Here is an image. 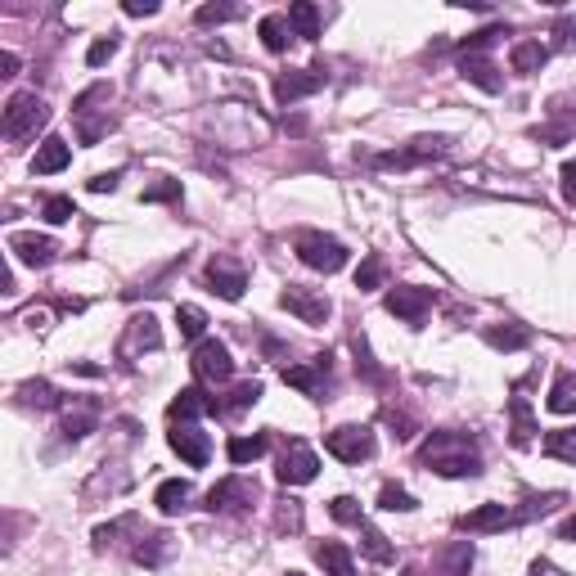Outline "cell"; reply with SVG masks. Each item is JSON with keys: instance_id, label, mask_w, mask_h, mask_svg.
Instances as JSON below:
<instances>
[{"instance_id": "obj_3", "label": "cell", "mask_w": 576, "mask_h": 576, "mask_svg": "<svg viewBox=\"0 0 576 576\" xmlns=\"http://www.w3.org/2000/svg\"><path fill=\"white\" fill-rule=\"evenodd\" d=\"M293 248H297V257H302V266L324 270V275H333V270L347 266V248H342L333 234L302 230V234H293Z\"/></svg>"}, {"instance_id": "obj_35", "label": "cell", "mask_w": 576, "mask_h": 576, "mask_svg": "<svg viewBox=\"0 0 576 576\" xmlns=\"http://www.w3.org/2000/svg\"><path fill=\"white\" fill-rule=\"evenodd\" d=\"M545 455L563 459V464H576V428H558L545 437Z\"/></svg>"}, {"instance_id": "obj_16", "label": "cell", "mask_w": 576, "mask_h": 576, "mask_svg": "<svg viewBox=\"0 0 576 576\" xmlns=\"http://www.w3.org/2000/svg\"><path fill=\"white\" fill-rule=\"evenodd\" d=\"M167 441H171V450H176L189 468H203L207 459H212V441H207V432H198L194 423H176Z\"/></svg>"}, {"instance_id": "obj_4", "label": "cell", "mask_w": 576, "mask_h": 576, "mask_svg": "<svg viewBox=\"0 0 576 576\" xmlns=\"http://www.w3.org/2000/svg\"><path fill=\"white\" fill-rule=\"evenodd\" d=\"M162 347V329H158V320H153L149 311L144 315H131L126 320V329H122V338H117V360H140L144 351H158Z\"/></svg>"}, {"instance_id": "obj_29", "label": "cell", "mask_w": 576, "mask_h": 576, "mask_svg": "<svg viewBox=\"0 0 576 576\" xmlns=\"http://www.w3.org/2000/svg\"><path fill=\"white\" fill-rule=\"evenodd\" d=\"M257 32H261V45H266L270 54H284L288 41H293V27H288L284 14H266V18H261Z\"/></svg>"}, {"instance_id": "obj_27", "label": "cell", "mask_w": 576, "mask_h": 576, "mask_svg": "<svg viewBox=\"0 0 576 576\" xmlns=\"http://www.w3.org/2000/svg\"><path fill=\"white\" fill-rule=\"evenodd\" d=\"M468 567H473V545L455 540V545H446L437 554V572L432 576H468Z\"/></svg>"}, {"instance_id": "obj_56", "label": "cell", "mask_w": 576, "mask_h": 576, "mask_svg": "<svg viewBox=\"0 0 576 576\" xmlns=\"http://www.w3.org/2000/svg\"><path fill=\"white\" fill-rule=\"evenodd\" d=\"M531 576H567V572H558L554 563H545V558H540V563H531Z\"/></svg>"}, {"instance_id": "obj_48", "label": "cell", "mask_w": 576, "mask_h": 576, "mask_svg": "<svg viewBox=\"0 0 576 576\" xmlns=\"http://www.w3.org/2000/svg\"><path fill=\"white\" fill-rule=\"evenodd\" d=\"M351 347H356V369H360V374H365L369 383H383V369H378L374 360H369V351H365V338H356V342H351Z\"/></svg>"}, {"instance_id": "obj_19", "label": "cell", "mask_w": 576, "mask_h": 576, "mask_svg": "<svg viewBox=\"0 0 576 576\" xmlns=\"http://www.w3.org/2000/svg\"><path fill=\"white\" fill-rule=\"evenodd\" d=\"M518 522V513L509 509V504H482V509L464 513L459 518V531H473V536H491V531H504Z\"/></svg>"}, {"instance_id": "obj_12", "label": "cell", "mask_w": 576, "mask_h": 576, "mask_svg": "<svg viewBox=\"0 0 576 576\" xmlns=\"http://www.w3.org/2000/svg\"><path fill=\"white\" fill-rule=\"evenodd\" d=\"M329 374H333V356H329V351H324V356H315L311 365H284V383L297 387V392H306V396H315V401L329 392Z\"/></svg>"}, {"instance_id": "obj_43", "label": "cell", "mask_w": 576, "mask_h": 576, "mask_svg": "<svg viewBox=\"0 0 576 576\" xmlns=\"http://www.w3.org/2000/svg\"><path fill=\"white\" fill-rule=\"evenodd\" d=\"M500 36H504V27H482V32H473V36L459 41V54H482V50H491Z\"/></svg>"}, {"instance_id": "obj_52", "label": "cell", "mask_w": 576, "mask_h": 576, "mask_svg": "<svg viewBox=\"0 0 576 576\" xmlns=\"http://www.w3.org/2000/svg\"><path fill=\"white\" fill-rule=\"evenodd\" d=\"M117 180H122V171H99V176H90V194H113Z\"/></svg>"}, {"instance_id": "obj_36", "label": "cell", "mask_w": 576, "mask_h": 576, "mask_svg": "<svg viewBox=\"0 0 576 576\" xmlns=\"http://www.w3.org/2000/svg\"><path fill=\"white\" fill-rule=\"evenodd\" d=\"M360 536H365V540H360V545H365V554L374 558V563H392V558H396V549L387 545V536H383V531H378V527H369V522H360Z\"/></svg>"}, {"instance_id": "obj_33", "label": "cell", "mask_w": 576, "mask_h": 576, "mask_svg": "<svg viewBox=\"0 0 576 576\" xmlns=\"http://www.w3.org/2000/svg\"><path fill=\"white\" fill-rule=\"evenodd\" d=\"M383 284H387V261L374 252V257H365L356 266V288L360 293H374V288H383Z\"/></svg>"}, {"instance_id": "obj_51", "label": "cell", "mask_w": 576, "mask_h": 576, "mask_svg": "<svg viewBox=\"0 0 576 576\" xmlns=\"http://www.w3.org/2000/svg\"><path fill=\"white\" fill-rule=\"evenodd\" d=\"M387 423H392V437H396V441H410V437H414V419H410V414L387 410Z\"/></svg>"}, {"instance_id": "obj_2", "label": "cell", "mask_w": 576, "mask_h": 576, "mask_svg": "<svg viewBox=\"0 0 576 576\" xmlns=\"http://www.w3.org/2000/svg\"><path fill=\"white\" fill-rule=\"evenodd\" d=\"M45 122H50L45 99L36 95V90H18V95L5 104V122H0V131H5L9 144H23V140H32Z\"/></svg>"}, {"instance_id": "obj_24", "label": "cell", "mask_w": 576, "mask_h": 576, "mask_svg": "<svg viewBox=\"0 0 576 576\" xmlns=\"http://www.w3.org/2000/svg\"><path fill=\"white\" fill-rule=\"evenodd\" d=\"M545 405H549V414H572L576 410V369H558Z\"/></svg>"}, {"instance_id": "obj_58", "label": "cell", "mask_w": 576, "mask_h": 576, "mask_svg": "<svg viewBox=\"0 0 576 576\" xmlns=\"http://www.w3.org/2000/svg\"><path fill=\"white\" fill-rule=\"evenodd\" d=\"M401 576H423V572H419V567H405V572H401Z\"/></svg>"}, {"instance_id": "obj_47", "label": "cell", "mask_w": 576, "mask_h": 576, "mask_svg": "<svg viewBox=\"0 0 576 576\" xmlns=\"http://www.w3.org/2000/svg\"><path fill=\"white\" fill-rule=\"evenodd\" d=\"M230 18H239V9H234V5H203L194 14V23L198 27H212V23H230Z\"/></svg>"}, {"instance_id": "obj_40", "label": "cell", "mask_w": 576, "mask_h": 576, "mask_svg": "<svg viewBox=\"0 0 576 576\" xmlns=\"http://www.w3.org/2000/svg\"><path fill=\"white\" fill-rule=\"evenodd\" d=\"M176 324H180V338H203L207 315L198 306H176Z\"/></svg>"}, {"instance_id": "obj_28", "label": "cell", "mask_w": 576, "mask_h": 576, "mask_svg": "<svg viewBox=\"0 0 576 576\" xmlns=\"http://www.w3.org/2000/svg\"><path fill=\"white\" fill-rule=\"evenodd\" d=\"M509 419H513V428H509L513 446H531V441H536V419H531L527 396H513L509 401Z\"/></svg>"}, {"instance_id": "obj_7", "label": "cell", "mask_w": 576, "mask_h": 576, "mask_svg": "<svg viewBox=\"0 0 576 576\" xmlns=\"http://www.w3.org/2000/svg\"><path fill=\"white\" fill-rule=\"evenodd\" d=\"M203 284L212 288L216 297H225V302H239L243 288H248V270H243L234 257H212L203 270Z\"/></svg>"}, {"instance_id": "obj_57", "label": "cell", "mask_w": 576, "mask_h": 576, "mask_svg": "<svg viewBox=\"0 0 576 576\" xmlns=\"http://www.w3.org/2000/svg\"><path fill=\"white\" fill-rule=\"evenodd\" d=\"M558 536H563V540H572V545H576V513L563 522V527H558Z\"/></svg>"}, {"instance_id": "obj_30", "label": "cell", "mask_w": 576, "mask_h": 576, "mask_svg": "<svg viewBox=\"0 0 576 576\" xmlns=\"http://www.w3.org/2000/svg\"><path fill=\"white\" fill-rule=\"evenodd\" d=\"M288 27H293V36L315 41V36H320V9L306 5V0H293V5H288Z\"/></svg>"}, {"instance_id": "obj_41", "label": "cell", "mask_w": 576, "mask_h": 576, "mask_svg": "<svg viewBox=\"0 0 576 576\" xmlns=\"http://www.w3.org/2000/svg\"><path fill=\"white\" fill-rule=\"evenodd\" d=\"M41 216L50 225H63V221H72V216H77V207H72V198H63V194H50L41 203Z\"/></svg>"}, {"instance_id": "obj_42", "label": "cell", "mask_w": 576, "mask_h": 576, "mask_svg": "<svg viewBox=\"0 0 576 576\" xmlns=\"http://www.w3.org/2000/svg\"><path fill=\"white\" fill-rule=\"evenodd\" d=\"M135 527H140L135 518L104 522V527H95V549H113V545H117V536H122V531H135Z\"/></svg>"}, {"instance_id": "obj_26", "label": "cell", "mask_w": 576, "mask_h": 576, "mask_svg": "<svg viewBox=\"0 0 576 576\" xmlns=\"http://www.w3.org/2000/svg\"><path fill=\"white\" fill-rule=\"evenodd\" d=\"M315 563H320L329 576H356V567H351V549L342 545V540H324V545H315Z\"/></svg>"}, {"instance_id": "obj_54", "label": "cell", "mask_w": 576, "mask_h": 576, "mask_svg": "<svg viewBox=\"0 0 576 576\" xmlns=\"http://www.w3.org/2000/svg\"><path fill=\"white\" fill-rule=\"evenodd\" d=\"M126 14H131V18H149V14H158V5H153V0H131V5H126Z\"/></svg>"}, {"instance_id": "obj_31", "label": "cell", "mask_w": 576, "mask_h": 576, "mask_svg": "<svg viewBox=\"0 0 576 576\" xmlns=\"http://www.w3.org/2000/svg\"><path fill=\"white\" fill-rule=\"evenodd\" d=\"M189 500H194V486H189V482H180V477H171V482H162V486H158V495H153V504H158L162 513H180Z\"/></svg>"}, {"instance_id": "obj_20", "label": "cell", "mask_w": 576, "mask_h": 576, "mask_svg": "<svg viewBox=\"0 0 576 576\" xmlns=\"http://www.w3.org/2000/svg\"><path fill=\"white\" fill-rule=\"evenodd\" d=\"M459 77L473 81V86H482L486 95H500V90H504L500 68H495L486 54H459Z\"/></svg>"}, {"instance_id": "obj_14", "label": "cell", "mask_w": 576, "mask_h": 576, "mask_svg": "<svg viewBox=\"0 0 576 576\" xmlns=\"http://www.w3.org/2000/svg\"><path fill=\"white\" fill-rule=\"evenodd\" d=\"M99 428V401L95 396H72V401H63V441H81L90 437V432Z\"/></svg>"}, {"instance_id": "obj_18", "label": "cell", "mask_w": 576, "mask_h": 576, "mask_svg": "<svg viewBox=\"0 0 576 576\" xmlns=\"http://www.w3.org/2000/svg\"><path fill=\"white\" fill-rule=\"evenodd\" d=\"M171 423H189L203 419V414H221V396H207V387H185V392L171 401Z\"/></svg>"}, {"instance_id": "obj_22", "label": "cell", "mask_w": 576, "mask_h": 576, "mask_svg": "<svg viewBox=\"0 0 576 576\" xmlns=\"http://www.w3.org/2000/svg\"><path fill=\"white\" fill-rule=\"evenodd\" d=\"M545 59H549V45L545 41H518L509 50V68L518 72V77H536V72L545 68Z\"/></svg>"}, {"instance_id": "obj_37", "label": "cell", "mask_w": 576, "mask_h": 576, "mask_svg": "<svg viewBox=\"0 0 576 576\" xmlns=\"http://www.w3.org/2000/svg\"><path fill=\"white\" fill-rule=\"evenodd\" d=\"M257 401H261V383H252V378H248V383H239L230 392V401H221V414H230V419H234V414H243L248 405H257Z\"/></svg>"}, {"instance_id": "obj_38", "label": "cell", "mask_w": 576, "mask_h": 576, "mask_svg": "<svg viewBox=\"0 0 576 576\" xmlns=\"http://www.w3.org/2000/svg\"><path fill=\"white\" fill-rule=\"evenodd\" d=\"M378 509H387V513H410V509H419V500H414L405 486H392V482H387L383 491H378Z\"/></svg>"}, {"instance_id": "obj_25", "label": "cell", "mask_w": 576, "mask_h": 576, "mask_svg": "<svg viewBox=\"0 0 576 576\" xmlns=\"http://www.w3.org/2000/svg\"><path fill=\"white\" fill-rule=\"evenodd\" d=\"M482 338L491 342L495 351H522L531 342V329H527V324H513V320L509 324H486Z\"/></svg>"}, {"instance_id": "obj_13", "label": "cell", "mask_w": 576, "mask_h": 576, "mask_svg": "<svg viewBox=\"0 0 576 576\" xmlns=\"http://www.w3.org/2000/svg\"><path fill=\"white\" fill-rule=\"evenodd\" d=\"M279 306L284 311H293L302 324H324L333 315V302L324 293H311V288H297V284H288L284 293H279Z\"/></svg>"}, {"instance_id": "obj_49", "label": "cell", "mask_w": 576, "mask_h": 576, "mask_svg": "<svg viewBox=\"0 0 576 576\" xmlns=\"http://www.w3.org/2000/svg\"><path fill=\"white\" fill-rule=\"evenodd\" d=\"M113 54H117V36H104V41H95V45H90L86 63H90V68H104V63L113 59Z\"/></svg>"}, {"instance_id": "obj_45", "label": "cell", "mask_w": 576, "mask_h": 576, "mask_svg": "<svg viewBox=\"0 0 576 576\" xmlns=\"http://www.w3.org/2000/svg\"><path fill=\"white\" fill-rule=\"evenodd\" d=\"M329 513H333L338 522H347V527H360V522H365V513H360V504L351 500V495H338V500L329 504Z\"/></svg>"}, {"instance_id": "obj_21", "label": "cell", "mask_w": 576, "mask_h": 576, "mask_svg": "<svg viewBox=\"0 0 576 576\" xmlns=\"http://www.w3.org/2000/svg\"><path fill=\"white\" fill-rule=\"evenodd\" d=\"M171 549H176V540H171V531H140V540H135L131 558L140 567H162L171 558Z\"/></svg>"}, {"instance_id": "obj_10", "label": "cell", "mask_w": 576, "mask_h": 576, "mask_svg": "<svg viewBox=\"0 0 576 576\" xmlns=\"http://www.w3.org/2000/svg\"><path fill=\"white\" fill-rule=\"evenodd\" d=\"M329 81V72H324V63H315V68H293V72H279L275 77V99L279 104H297V99L315 95V90Z\"/></svg>"}, {"instance_id": "obj_11", "label": "cell", "mask_w": 576, "mask_h": 576, "mask_svg": "<svg viewBox=\"0 0 576 576\" xmlns=\"http://www.w3.org/2000/svg\"><path fill=\"white\" fill-rule=\"evenodd\" d=\"M252 500H257V482H248V477H225V482H216L207 491V509L212 513H243L252 509Z\"/></svg>"}, {"instance_id": "obj_32", "label": "cell", "mask_w": 576, "mask_h": 576, "mask_svg": "<svg viewBox=\"0 0 576 576\" xmlns=\"http://www.w3.org/2000/svg\"><path fill=\"white\" fill-rule=\"evenodd\" d=\"M18 401L32 405V410H54V405H59V392H54L45 378H32V383L18 387Z\"/></svg>"}, {"instance_id": "obj_50", "label": "cell", "mask_w": 576, "mask_h": 576, "mask_svg": "<svg viewBox=\"0 0 576 576\" xmlns=\"http://www.w3.org/2000/svg\"><path fill=\"white\" fill-rule=\"evenodd\" d=\"M554 36H558V50H563V54H572L576 50V18H558V23H554Z\"/></svg>"}, {"instance_id": "obj_46", "label": "cell", "mask_w": 576, "mask_h": 576, "mask_svg": "<svg viewBox=\"0 0 576 576\" xmlns=\"http://www.w3.org/2000/svg\"><path fill=\"white\" fill-rule=\"evenodd\" d=\"M144 203H180V180H158V185L144 189Z\"/></svg>"}, {"instance_id": "obj_39", "label": "cell", "mask_w": 576, "mask_h": 576, "mask_svg": "<svg viewBox=\"0 0 576 576\" xmlns=\"http://www.w3.org/2000/svg\"><path fill=\"white\" fill-rule=\"evenodd\" d=\"M554 504H563V491H545V495H527L522 500V509H513L518 513V522H531V518H540V513H549Z\"/></svg>"}, {"instance_id": "obj_23", "label": "cell", "mask_w": 576, "mask_h": 576, "mask_svg": "<svg viewBox=\"0 0 576 576\" xmlns=\"http://www.w3.org/2000/svg\"><path fill=\"white\" fill-rule=\"evenodd\" d=\"M72 162V149L68 140H59V135H50V140H41V149H36L32 158V171L36 176H54V171H63Z\"/></svg>"}, {"instance_id": "obj_9", "label": "cell", "mask_w": 576, "mask_h": 576, "mask_svg": "<svg viewBox=\"0 0 576 576\" xmlns=\"http://www.w3.org/2000/svg\"><path fill=\"white\" fill-rule=\"evenodd\" d=\"M315 473H320L315 450L306 446V441H288L284 455H279V468H275L279 482H284V486H306V482H315Z\"/></svg>"}, {"instance_id": "obj_1", "label": "cell", "mask_w": 576, "mask_h": 576, "mask_svg": "<svg viewBox=\"0 0 576 576\" xmlns=\"http://www.w3.org/2000/svg\"><path fill=\"white\" fill-rule=\"evenodd\" d=\"M419 464L441 477H477L482 473V450H477L473 432L441 428V432H428V441L419 446Z\"/></svg>"}, {"instance_id": "obj_59", "label": "cell", "mask_w": 576, "mask_h": 576, "mask_svg": "<svg viewBox=\"0 0 576 576\" xmlns=\"http://www.w3.org/2000/svg\"><path fill=\"white\" fill-rule=\"evenodd\" d=\"M284 576H302V572H284Z\"/></svg>"}, {"instance_id": "obj_34", "label": "cell", "mask_w": 576, "mask_h": 576, "mask_svg": "<svg viewBox=\"0 0 576 576\" xmlns=\"http://www.w3.org/2000/svg\"><path fill=\"white\" fill-rule=\"evenodd\" d=\"M270 446V437H230V446H225V455H230V464H252V459H261Z\"/></svg>"}, {"instance_id": "obj_53", "label": "cell", "mask_w": 576, "mask_h": 576, "mask_svg": "<svg viewBox=\"0 0 576 576\" xmlns=\"http://www.w3.org/2000/svg\"><path fill=\"white\" fill-rule=\"evenodd\" d=\"M563 198L576 203V162H563Z\"/></svg>"}, {"instance_id": "obj_5", "label": "cell", "mask_w": 576, "mask_h": 576, "mask_svg": "<svg viewBox=\"0 0 576 576\" xmlns=\"http://www.w3.org/2000/svg\"><path fill=\"white\" fill-rule=\"evenodd\" d=\"M324 446H329V455L342 459V464H360V459L374 455V432H369L365 423H342V428H333L329 437H324Z\"/></svg>"}, {"instance_id": "obj_17", "label": "cell", "mask_w": 576, "mask_h": 576, "mask_svg": "<svg viewBox=\"0 0 576 576\" xmlns=\"http://www.w3.org/2000/svg\"><path fill=\"white\" fill-rule=\"evenodd\" d=\"M549 122H554V126H545V131L536 126L540 144H567V140H572V131H576V99L572 95L549 99Z\"/></svg>"}, {"instance_id": "obj_15", "label": "cell", "mask_w": 576, "mask_h": 576, "mask_svg": "<svg viewBox=\"0 0 576 576\" xmlns=\"http://www.w3.org/2000/svg\"><path fill=\"white\" fill-rule=\"evenodd\" d=\"M9 252H14V257L23 261V266L41 270V266H50V261L59 257V243H54V239H45V234L14 230V234H9Z\"/></svg>"}, {"instance_id": "obj_44", "label": "cell", "mask_w": 576, "mask_h": 576, "mask_svg": "<svg viewBox=\"0 0 576 576\" xmlns=\"http://www.w3.org/2000/svg\"><path fill=\"white\" fill-rule=\"evenodd\" d=\"M302 527V504L297 500H279V509H275V531L284 536V531H297Z\"/></svg>"}, {"instance_id": "obj_55", "label": "cell", "mask_w": 576, "mask_h": 576, "mask_svg": "<svg viewBox=\"0 0 576 576\" xmlns=\"http://www.w3.org/2000/svg\"><path fill=\"white\" fill-rule=\"evenodd\" d=\"M0 77H18V54L14 50L0 54Z\"/></svg>"}, {"instance_id": "obj_8", "label": "cell", "mask_w": 576, "mask_h": 576, "mask_svg": "<svg viewBox=\"0 0 576 576\" xmlns=\"http://www.w3.org/2000/svg\"><path fill=\"white\" fill-rule=\"evenodd\" d=\"M383 306H387V315H396V320L423 324V320H428V311H432V288H414V284L387 288Z\"/></svg>"}, {"instance_id": "obj_6", "label": "cell", "mask_w": 576, "mask_h": 576, "mask_svg": "<svg viewBox=\"0 0 576 576\" xmlns=\"http://www.w3.org/2000/svg\"><path fill=\"white\" fill-rule=\"evenodd\" d=\"M194 378L198 383H207V387H216V383H225V378L234 374V360H230V347L225 342H216V338H203L194 347Z\"/></svg>"}]
</instances>
